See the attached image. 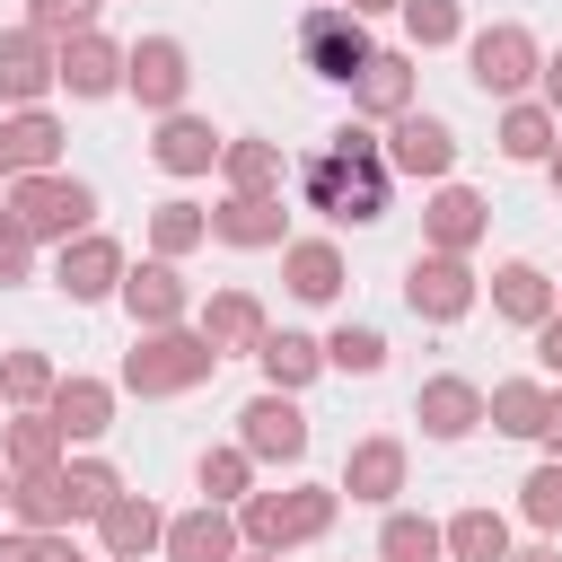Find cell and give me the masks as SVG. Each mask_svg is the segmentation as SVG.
Segmentation results:
<instances>
[{
    "instance_id": "6da1fadb",
    "label": "cell",
    "mask_w": 562,
    "mask_h": 562,
    "mask_svg": "<svg viewBox=\"0 0 562 562\" xmlns=\"http://www.w3.org/2000/svg\"><path fill=\"white\" fill-rule=\"evenodd\" d=\"M386 140L369 132V123H342L307 167H299V202L307 211H325L334 228H369V220H386Z\"/></svg>"
},
{
    "instance_id": "7a4b0ae2",
    "label": "cell",
    "mask_w": 562,
    "mask_h": 562,
    "mask_svg": "<svg viewBox=\"0 0 562 562\" xmlns=\"http://www.w3.org/2000/svg\"><path fill=\"white\" fill-rule=\"evenodd\" d=\"M211 369H220V351L202 342V325H140L114 386L123 395H193V386H211Z\"/></svg>"
},
{
    "instance_id": "3957f363",
    "label": "cell",
    "mask_w": 562,
    "mask_h": 562,
    "mask_svg": "<svg viewBox=\"0 0 562 562\" xmlns=\"http://www.w3.org/2000/svg\"><path fill=\"white\" fill-rule=\"evenodd\" d=\"M334 509H342V492H334V483L246 492V501H237V536H246V544H272V553H299V544H316V536L334 527Z\"/></svg>"
},
{
    "instance_id": "277c9868",
    "label": "cell",
    "mask_w": 562,
    "mask_h": 562,
    "mask_svg": "<svg viewBox=\"0 0 562 562\" xmlns=\"http://www.w3.org/2000/svg\"><path fill=\"white\" fill-rule=\"evenodd\" d=\"M9 211H18V228H26L35 246H61V237L97 228V184H79V176H61V167L9 176Z\"/></svg>"
},
{
    "instance_id": "5b68a950",
    "label": "cell",
    "mask_w": 562,
    "mask_h": 562,
    "mask_svg": "<svg viewBox=\"0 0 562 562\" xmlns=\"http://www.w3.org/2000/svg\"><path fill=\"white\" fill-rule=\"evenodd\" d=\"M369 53H378V35H369V18H360V9H342V0H316V9L299 18V61H307L316 79L351 88V79L369 70Z\"/></svg>"
},
{
    "instance_id": "8992f818",
    "label": "cell",
    "mask_w": 562,
    "mask_h": 562,
    "mask_svg": "<svg viewBox=\"0 0 562 562\" xmlns=\"http://www.w3.org/2000/svg\"><path fill=\"white\" fill-rule=\"evenodd\" d=\"M465 70H474V88H483V97H501V105H509V97H527V88H536L544 44H536L518 18H501V26H474V35H465Z\"/></svg>"
},
{
    "instance_id": "52a82bcc",
    "label": "cell",
    "mask_w": 562,
    "mask_h": 562,
    "mask_svg": "<svg viewBox=\"0 0 562 562\" xmlns=\"http://www.w3.org/2000/svg\"><path fill=\"white\" fill-rule=\"evenodd\" d=\"M474 299H483V272H474L465 255L422 246V255L404 263V307H413L422 325H457V316H474Z\"/></svg>"
},
{
    "instance_id": "ba28073f",
    "label": "cell",
    "mask_w": 562,
    "mask_h": 562,
    "mask_svg": "<svg viewBox=\"0 0 562 562\" xmlns=\"http://www.w3.org/2000/svg\"><path fill=\"white\" fill-rule=\"evenodd\" d=\"M193 88V53L176 35H140L123 44V97H140V114H176Z\"/></svg>"
},
{
    "instance_id": "9c48e42d",
    "label": "cell",
    "mask_w": 562,
    "mask_h": 562,
    "mask_svg": "<svg viewBox=\"0 0 562 562\" xmlns=\"http://www.w3.org/2000/svg\"><path fill=\"white\" fill-rule=\"evenodd\" d=\"M53 88H70L79 105H97V97H123V44H114L105 26H79V35H61V44H53Z\"/></svg>"
},
{
    "instance_id": "30bf717a",
    "label": "cell",
    "mask_w": 562,
    "mask_h": 562,
    "mask_svg": "<svg viewBox=\"0 0 562 562\" xmlns=\"http://www.w3.org/2000/svg\"><path fill=\"white\" fill-rule=\"evenodd\" d=\"M237 448H246L255 465H299V457H307V413H299V395L263 386V395L237 413Z\"/></svg>"
},
{
    "instance_id": "8fae6325",
    "label": "cell",
    "mask_w": 562,
    "mask_h": 562,
    "mask_svg": "<svg viewBox=\"0 0 562 562\" xmlns=\"http://www.w3.org/2000/svg\"><path fill=\"white\" fill-rule=\"evenodd\" d=\"M53 290L79 299V307H88V299H114V290H123V246H114L105 228L61 237V246H53Z\"/></svg>"
},
{
    "instance_id": "7c38bea8",
    "label": "cell",
    "mask_w": 562,
    "mask_h": 562,
    "mask_svg": "<svg viewBox=\"0 0 562 562\" xmlns=\"http://www.w3.org/2000/svg\"><path fill=\"white\" fill-rule=\"evenodd\" d=\"M386 167H395V176H422V184H448V167H457V132H448L439 114L404 105V114L386 123Z\"/></svg>"
},
{
    "instance_id": "4fadbf2b",
    "label": "cell",
    "mask_w": 562,
    "mask_h": 562,
    "mask_svg": "<svg viewBox=\"0 0 562 562\" xmlns=\"http://www.w3.org/2000/svg\"><path fill=\"white\" fill-rule=\"evenodd\" d=\"M404 439L395 430H369V439H351V457H342V483L334 492H351L360 509H395V492H404Z\"/></svg>"
},
{
    "instance_id": "5bb4252c",
    "label": "cell",
    "mask_w": 562,
    "mask_h": 562,
    "mask_svg": "<svg viewBox=\"0 0 562 562\" xmlns=\"http://www.w3.org/2000/svg\"><path fill=\"white\" fill-rule=\"evenodd\" d=\"M158 553H167V562H237V553H246L237 509H220V501L176 509V518H167V536H158Z\"/></svg>"
},
{
    "instance_id": "9a60e30c",
    "label": "cell",
    "mask_w": 562,
    "mask_h": 562,
    "mask_svg": "<svg viewBox=\"0 0 562 562\" xmlns=\"http://www.w3.org/2000/svg\"><path fill=\"white\" fill-rule=\"evenodd\" d=\"M483 228H492V202H483L474 184H430V202H422V246H439V255H474Z\"/></svg>"
},
{
    "instance_id": "2e32d148",
    "label": "cell",
    "mask_w": 562,
    "mask_h": 562,
    "mask_svg": "<svg viewBox=\"0 0 562 562\" xmlns=\"http://www.w3.org/2000/svg\"><path fill=\"white\" fill-rule=\"evenodd\" d=\"M114 299L132 307V325H184V316H193V281H184L167 255L123 263V290H114Z\"/></svg>"
},
{
    "instance_id": "e0dca14e",
    "label": "cell",
    "mask_w": 562,
    "mask_h": 562,
    "mask_svg": "<svg viewBox=\"0 0 562 562\" xmlns=\"http://www.w3.org/2000/svg\"><path fill=\"white\" fill-rule=\"evenodd\" d=\"M53 97V35L35 26H0V105H44Z\"/></svg>"
},
{
    "instance_id": "ac0fdd59",
    "label": "cell",
    "mask_w": 562,
    "mask_h": 562,
    "mask_svg": "<svg viewBox=\"0 0 562 562\" xmlns=\"http://www.w3.org/2000/svg\"><path fill=\"white\" fill-rule=\"evenodd\" d=\"M211 237L237 255H263V246H290V211H281V193H228L211 211Z\"/></svg>"
},
{
    "instance_id": "d6986e66",
    "label": "cell",
    "mask_w": 562,
    "mask_h": 562,
    "mask_svg": "<svg viewBox=\"0 0 562 562\" xmlns=\"http://www.w3.org/2000/svg\"><path fill=\"white\" fill-rule=\"evenodd\" d=\"M44 413L61 422V439H105L114 430V378H88V369H70V378H53V395H44Z\"/></svg>"
},
{
    "instance_id": "ffe728a7",
    "label": "cell",
    "mask_w": 562,
    "mask_h": 562,
    "mask_svg": "<svg viewBox=\"0 0 562 562\" xmlns=\"http://www.w3.org/2000/svg\"><path fill=\"white\" fill-rule=\"evenodd\" d=\"M413 422H422L430 439H465V430H483V386L457 378V369H439V378L413 386Z\"/></svg>"
},
{
    "instance_id": "44dd1931",
    "label": "cell",
    "mask_w": 562,
    "mask_h": 562,
    "mask_svg": "<svg viewBox=\"0 0 562 562\" xmlns=\"http://www.w3.org/2000/svg\"><path fill=\"white\" fill-rule=\"evenodd\" d=\"M158 536H167V509H158L149 492H114V501H105V518H97L105 562H140V553H158Z\"/></svg>"
},
{
    "instance_id": "7402d4cb",
    "label": "cell",
    "mask_w": 562,
    "mask_h": 562,
    "mask_svg": "<svg viewBox=\"0 0 562 562\" xmlns=\"http://www.w3.org/2000/svg\"><path fill=\"white\" fill-rule=\"evenodd\" d=\"M61 114L53 105H18V114H0V149H9V176H44V167H61Z\"/></svg>"
},
{
    "instance_id": "603a6c76",
    "label": "cell",
    "mask_w": 562,
    "mask_h": 562,
    "mask_svg": "<svg viewBox=\"0 0 562 562\" xmlns=\"http://www.w3.org/2000/svg\"><path fill=\"white\" fill-rule=\"evenodd\" d=\"M193 325H202V342L228 360V351H255L272 316H263V299H255V290H211V299L193 307Z\"/></svg>"
},
{
    "instance_id": "cb8c5ba5",
    "label": "cell",
    "mask_w": 562,
    "mask_h": 562,
    "mask_svg": "<svg viewBox=\"0 0 562 562\" xmlns=\"http://www.w3.org/2000/svg\"><path fill=\"white\" fill-rule=\"evenodd\" d=\"M149 158H158V176H211L220 167V132L202 123V114H158V140H149Z\"/></svg>"
},
{
    "instance_id": "d4e9b609",
    "label": "cell",
    "mask_w": 562,
    "mask_h": 562,
    "mask_svg": "<svg viewBox=\"0 0 562 562\" xmlns=\"http://www.w3.org/2000/svg\"><path fill=\"white\" fill-rule=\"evenodd\" d=\"M281 281H290V299L334 307V299H342V246H334V237H290V246H281Z\"/></svg>"
},
{
    "instance_id": "484cf974",
    "label": "cell",
    "mask_w": 562,
    "mask_h": 562,
    "mask_svg": "<svg viewBox=\"0 0 562 562\" xmlns=\"http://www.w3.org/2000/svg\"><path fill=\"white\" fill-rule=\"evenodd\" d=\"M553 140H562V114H553L544 97H509V105H501V158L544 167V158H553Z\"/></svg>"
},
{
    "instance_id": "4316f807",
    "label": "cell",
    "mask_w": 562,
    "mask_h": 562,
    "mask_svg": "<svg viewBox=\"0 0 562 562\" xmlns=\"http://www.w3.org/2000/svg\"><path fill=\"white\" fill-rule=\"evenodd\" d=\"M255 369H263V386L299 395V386L325 369V342H316V334H290V325H263V342H255Z\"/></svg>"
},
{
    "instance_id": "83f0119b",
    "label": "cell",
    "mask_w": 562,
    "mask_h": 562,
    "mask_svg": "<svg viewBox=\"0 0 562 562\" xmlns=\"http://www.w3.org/2000/svg\"><path fill=\"white\" fill-rule=\"evenodd\" d=\"M61 448H70V439H61V422H53L44 404L0 422V465H9V474H44V465H61Z\"/></svg>"
},
{
    "instance_id": "f1b7e54d",
    "label": "cell",
    "mask_w": 562,
    "mask_h": 562,
    "mask_svg": "<svg viewBox=\"0 0 562 562\" xmlns=\"http://www.w3.org/2000/svg\"><path fill=\"white\" fill-rule=\"evenodd\" d=\"M351 105H360L369 123H395V114L413 105V53H369V70L351 79Z\"/></svg>"
},
{
    "instance_id": "f546056e",
    "label": "cell",
    "mask_w": 562,
    "mask_h": 562,
    "mask_svg": "<svg viewBox=\"0 0 562 562\" xmlns=\"http://www.w3.org/2000/svg\"><path fill=\"white\" fill-rule=\"evenodd\" d=\"M220 176H228V193H281L290 158H281V140H255V132H237V140H220Z\"/></svg>"
},
{
    "instance_id": "4dcf8cb0",
    "label": "cell",
    "mask_w": 562,
    "mask_h": 562,
    "mask_svg": "<svg viewBox=\"0 0 562 562\" xmlns=\"http://www.w3.org/2000/svg\"><path fill=\"white\" fill-rule=\"evenodd\" d=\"M492 316L544 325V316H553V272H544V263H501V272H492Z\"/></svg>"
},
{
    "instance_id": "1f68e13d",
    "label": "cell",
    "mask_w": 562,
    "mask_h": 562,
    "mask_svg": "<svg viewBox=\"0 0 562 562\" xmlns=\"http://www.w3.org/2000/svg\"><path fill=\"white\" fill-rule=\"evenodd\" d=\"M439 544H448V562H509V518L474 501V509H457L439 527Z\"/></svg>"
},
{
    "instance_id": "d6a6232c",
    "label": "cell",
    "mask_w": 562,
    "mask_h": 562,
    "mask_svg": "<svg viewBox=\"0 0 562 562\" xmlns=\"http://www.w3.org/2000/svg\"><path fill=\"white\" fill-rule=\"evenodd\" d=\"M544 378H501L492 395H483V422L501 430V439H536V422H544Z\"/></svg>"
},
{
    "instance_id": "836d02e7",
    "label": "cell",
    "mask_w": 562,
    "mask_h": 562,
    "mask_svg": "<svg viewBox=\"0 0 562 562\" xmlns=\"http://www.w3.org/2000/svg\"><path fill=\"white\" fill-rule=\"evenodd\" d=\"M9 518L18 527H70V492H61V465H44V474H9Z\"/></svg>"
},
{
    "instance_id": "e575fe53",
    "label": "cell",
    "mask_w": 562,
    "mask_h": 562,
    "mask_svg": "<svg viewBox=\"0 0 562 562\" xmlns=\"http://www.w3.org/2000/svg\"><path fill=\"white\" fill-rule=\"evenodd\" d=\"M193 246H211V211H202V202H184V193H176V202H158V211H149V255L184 263Z\"/></svg>"
},
{
    "instance_id": "d590c367",
    "label": "cell",
    "mask_w": 562,
    "mask_h": 562,
    "mask_svg": "<svg viewBox=\"0 0 562 562\" xmlns=\"http://www.w3.org/2000/svg\"><path fill=\"white\" fill-rule=\"evenodd\" d=\"M193 483H202V501H220V509H237L246 492H255V457L228 439V448H202V465H193Z\"/></svg>"
},
{
    "instance_id": "8d00e7d4",
    "label": "cell",
    "mask_w": 562,
    "mask_h": 562,
    "mask_svg": "<svg viewBox=\"0 0 562 562\" xmlns=\"http://www.w3.org/2000/svg\"><path fill=\"white\" fill-rule=\"evenodd\" d=\"M61 492H70V527H79V518H105V501L123 492V474L105 457H61Z\"/></svg>"
},
{
    "instance_id": "74e56055",
    "label": "cell",
    "mask_w": 562,
    "mask_h": 562,
    "mask_svg": "<svg viewBox=\"0 0 562 562\" xmlns=\"http://www.w3.org/2000/svg\"><path fill=\"white\" fill-rule=\"evenodd\" d=\"M53 378H61V369H53L44 351H26V342L0 351V404H9V413H35V404L53 395Z\"/></svg>"
},
{
    "instance_id": "f35d334b",
    "label": "cell",
    "mask_w": 562,
    "mask_h": 562,
    "mask_svg": "<svg viewBox=\"0 0 562 562\" xmlns=\"http://www.w3.org/2000/svg\"><path fill=\"white\" fill-rule=\"evenodd\" d=\"M448 544H439V518H422V509H386V527H378V562H439Z\"/></svg>"
},
{
    "instance_id": "ab89813d",
    "label": "cell",
    "mask_w": 562,
    "mask_h": 562,
    "mask_svg": "<svg viewBox=\"0 0 562 562\" xmlns=\"http://www.w3.org/2000/svg\"><path fill=\"white\" fill-rule=\"evenodd\" d=\"M325 369L378 378V369H386V334H378V325H334V334H325Z\"/></svg>"
},
{
    "instance_id": "60d3db41",
    "label": "cell",
    "mask_w": 562,
    "mask_h": 562,
    "mask_svg": "<svg viewBox=\"0 0 562 562\" xmlns=\"http://www.w3.org/2000/svg\"><path fill=\"white\" fill-rule=\"evenodd\" d=\"M395 18H404V35H413L422 53H439V44H457V35H465V9H457V0H404Z\"/></svg>"
},
{
    "instance_id": "b9f144b4",
    "label": "cell",
    "mask_w": 562,
    "mask_h": 562,
    "mask_svg": "<svg viewBox=\"0 0 562 562\" xmlns=\"http://www.w3.org/2000/svg\"><path fill=\"white\" fill-rule=\"evenodd\" d=\"M518 509H527V527H544V536H562V457H544L527 483H518Z\"/></svg>"
},
{
    "instance_id": "7bdbcfd3",
    "label": "cell",
    "mask_w": 562,
    "mask_h": 562,
    "mask_svg": "<svg viewBox=\"0 0 562 562\" xmlns=\"http://www.w3.org/2000/svg\"><path fill=\"white\" fill-rule=\"evenodd\" d=\"M97 9H105V0H26V26L61 44V35H79V26H97Z\"/></svg>"
},
{
    "instance_id": "ee69618b",
    "label": "cell",
    "mask_w": 562,
    "mask_h": 562,
    "mask_svg": "<svg viewBox=\"0 0 562 562\" xmlns=\"http://www.w3.org/2000/svg\"><path fill=\"white\" fill-rule=\"evenodd\" d=\"M26 272H35V237H26L18 211L0 202V281H26Z\"/></svg>"
},
{
    "instance_id": "f6af8a7d",
    "label": "cell",
    "mask_w": 562,
    "mask_h": 562,
    "mask_svg": "<svg viewBox=\"0 0 562 562\" xmlns=\"http://www.w3.org/2000/svg\"><path fill=\"white\" fill-rule=\"evenodd\" d=\"M527 334H536V369H544V378H562V307H553L544 325H527Z\"/></svg>"
},
{
    "instance_id": "bcb514c9",
    "label": "cell",
    "mask_w": 562,
    "mask_h": 562,
    "mask_svg": "<svg viewBox=\"0 0 562 562\" xmlns=\"http://www.w3.org/2000/svg\"><path fill=\"white\" fill-rule=\"evenodd\" d=\"M35 562H88V553L70 544V527H44V536H35Z\"/></svg>"
},
{
    "instance_id": "7dc6e473",
    "label": "cell",
    "mask_w": 562,
    "mask_h": 562,
    "mask_svg": "<svg viewBox=\"0 0 562 562\" xmlns=\"http://www.w3.org/2000/svg\"><path fill=\"white\" fill-rule=\"evenodd\" d=\"M536 439H544V457H562V386L544 395V422H536Z\"/></svg>"
},
{
    "instance_id": "c3c4849f",
    "label": "cell",
    "mask_w": 562,
    "mask_h": 562,
    "mask_svg": "<svg viewBox=\"0 0 562 562\" xmlns=\"http://www.w3.org/2000/svg\"><path fill=\"white\" fill-rule=\"evenodd\" d=\"M536 97L562 114V53H544V70H536Z\"/></svg>"
},
{
    "instance_id": "681fc988",
    "label": "cell",
    "mask_w": 562,
    "mask_h": 562,
    "mask_svg": "<svg viewBox=\"0 0 562 562\" xmlns=\"http://www.w3.org/2000/svg\"><path fill=\"white\" fill-rule=\"evenodd\" d=\"M0 562H35V527H9L0 536Z\"/></svg>"
},
{
    "instance_id": "f907efd6",
    "label": "cell",
    "mask_w": 562,
    "mask_h": 562,
    "mask_svg": "<svg viewBox=\"0 0 562 562\" xmlns=\"http://www.w3.org/2000/svg\"><path fill=\"white\" fill-rule=\"evenodd\" d=\"M509 562H562V544H527V553L509 544Z\"/></svg>"
},
{
    "instance_id": "816d5d0a",
    "label": "cell",
    "mask_w": 562,
    "mask_h": 562,
    "mask_svg": "<svg viewBox=\"0 0 562 562\" xmlns=\"http://www.w3.org/2000/svg\"><path fill=\"white\" fill-rule=\"evenodd\" d=\"M342 9H360V18H386V9H404V0H342Z\"/></svg>"
},
{
    "instance_id": "f5cc1de1",
    "label": "cell",
    "mask_w": 562,
    "mask_h": 562,
    "mask_svg": "<svg viewBox=\"0 0 562 562\" xmlns=\"http://www.w3.org/2000/svg\"><path fill=\"white\" fill-rule=\"evenodd\" d=\"M237 562H290V553H272V544H246V553H237Z\"/></svg>"
},
{
    "instance_id": "db71d44e",
    "label": "cell",
    "mask_w": 562,
    "mask_h": 562,
    "mask_svg": "<svg viewBox=\"0 0 562 562\" xmlns=\"http://www.w3.org/2000/svg\"><path fill=\"white\" fill-rule=\"evenodd\" d=\"M544 176H553V193H562V140H553V158H544Z\"/></svg>"
},
{
    "instance_id": "11a10c76",
    "label": "cell",
    "mask_w": 562,
    "mask_h": 562,
    "mask_svg": "<svg viewBox=\"0 0 562 562\" xmlns=\"http://www.w3.org/2000/svg\"><path fill=\"white\" fill-rule=\"evenodd\" d=\"M0 509H9V465H0Z\"/></svg>"
},
{
    "instance_id": "9f6ffc18",
    "label": "cell",
    "mask_w": 562,
    "mask_h": 562,
    "mask_svg": "<svg viewBox=\"0 0 562 562\" xmlns=\"http://www.w3.org/2000/svg\"><path fill=\"white\" fill-rule=\"evenodd\" d=\"M0 184H9V149H0Z\"/></svg>"
},
{
    "instance_id": "6f0895ef",
    "label": "cell",
    "mask_w": 562,
    "mask_h": 562,
    "mask_svg": "<svg viewBox=\"0 0 562 562\" xmlns=\"http://www.w3.org/2000/svg\"><path fill=\"white\" fill-rule=\"evenodd\" d=\"M553 307H562V281H553Z\"/></svg>"
}]
</instances>
